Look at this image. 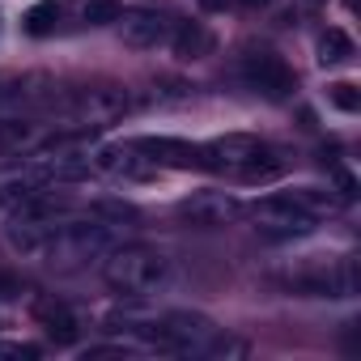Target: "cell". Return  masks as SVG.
<instances>
[{
	"label": "cell",
	"mask_w": 361,
	"mask_h": 361,
	"mask_svg": "<svg viewBox=\"0 0 361 361\" xmlns=\"http://www.w3.org/2000/svg\"><path fill=\"white\" fill-rule=\"evenodd\" d=\"M47 145V132L35 123V119H22V115H9L0 119V153L5 157H22V153H35Z\"/></svg>",
	"instance_id": "obj_12"
},
{
	"label": "cell",
	"mask_w": 361,
	"mask_h": 361,
	"mask_svg": "<svg viewBox=\"0 0 361 361\" xmlns=\"http://www.w3.org/2000/svg\"><path fill=\"white\" fill-rule=\"evenodd\" d=\"M230 5H234V0H200V9H204V13H226Z\"/></svg>",
	"instance_id": "obj_24"
},
{
	"label": "cell",
	"mask_w": 361,
	"mask_h": 361,
	"mask_svg": "<svg viewBox=\"0 0 361 361\" xmlns=\"http://www.w3.org/2000/svg\"><path fill=\"white\" fill-rule=\"evenodd\" d=\"M119 35H123V47L132 51H153L170 39V18L153 13V9H136V13H123L119 18Z\"/></svg>",
	"instance_id": "obj_10"
},
{
	"label": "cell",
	"mask_w": 361,
	"mask_h": 361,
	"mask_svg": "<svg viewBox=\"0 0 361 361\" xmlns=\"http://www.w3.org/2000/svg\"><path fill=\"white\" fill-rule=\"evenodd\" d=\"M357 56V43L340 30V26H331L323 39H319V64H348Z\"/></svg>",
	"instance_id": "obj_15"
},
{
	"label": "cell",
	"mask_w": 361,
	"mask_h": 361,
	"mask_svg": "<svg viewBox=\"0 0 361 361\" xmlns=\"http://www.w3.org/2000/svg\"><path fill=\"white\" fill-rule=\"evenodd\" d=\"M174 213L192 230H226L243 217V200L230 192H192L188 200H178Z\"/></svg>",
	"instance_id": "obj_7"
},
{
	"label": "cell",
	"mask_w": 361,
	"mask_h": 361,
	"mask_svg": "<svg viewBox=\"0 0 361 361\" xmlns=\"http://www.w3.org/2000/svg\"><path fill=\"white\" fill-rule=\"evenodd\" d=\"M60 18H64V5H60V0H39V5L26 13V35L47 39V35L60 26Z\"/></svg>",
	"instance_id": "obj_16"
},
{
	"label": "cell",
	"mask_w": 361,
	"mask_h": 361,
	"mask_svg": "<svg viewBox=\"0 0 361 361\" xmlns=\"http://www.w3.org/2000/svg\"><path fill=\"white\" fill-rule=\"evenodd\" d=\"M170 47H174L178 60H204V56H213L217 39H213V30L204 22H178L170 30Z\"/></svg>",
	"instance_id": "obj_14"
},
{
	"label": "cell",
	"mask_w": 361,
	"mask_h": 361,
	"mask_svg": "<svg viewBox=\"0 0 361 361\" xmlns=\"http://www.w3.org/2000/svg\"><path fill=\"white\" fill-rule=\"evenodd\" d=\"M119 18H123L119 0H85V5H81V22L85 26H115Z\"/></svg>",
	"instance_id": "obj_19"
},
{
	"label": "cell",
	"mask_w": 361,
	"mask_h": 361,
	"mask_svg": "<svg viewBox=\"0 0 361 361\" xmlns=\"http://www.w3.org/2000/svg\"><path fill=\"white\" fill-rule=\"evenodd\" d=\"M306 5H310V9H323V5H327V0H306Z\"/></svg>",
	"instance_id": "obj_26"
},
{
	"label": "cell",
	"mask_w": 361,
	"mask_h": 361,
	"mask_svg": "<svg viewBox=\"0 0 361 361\" xmlns=\"http://www.w3.org/2000/svg\"><path fill=\"white\" fill-rule=\"evenodd\" d=\"M132 149L145 153L153 166H170V170H204V153H200V145L178 140V136H136Z\"/></svg>",
	"instance_id": "obj_9"
},
{
	"label": "cell",
	"mask_w": 361,
	"mask_h": 361,
	"mask_svg": "<svg viewBox=\"0 0 361 361\" xmlns=\"http://www.w3.org/2000/svg\"><path fill=\"white\" fill-rule=\"evenodd\" d=\"M238 5H247V9H268V5H276V0H238Z\"/></svg>",
	"instance_id": "obj_25"
},
{
	"label": "cell",
	"mask_w": 361,
	"mask_h": 361,
	"mask_svg": "<svg viewBox=\"0 0 361 361\" xmlns=\"http://www.w3.org/2000/svg\"><path fill=\"white\" fill-rule=\"evenodd\" d=\"M238 73H243V81L255 90V94H264V98H289L293 90H298V77H293V68L276 56V51H247L243 56V64H238Z\"/></svg>",
	"instance_id": "obj_8"
},
{
	"label": "cell",
	"mask_w": 361,
	"mask_h": 361,
	"mask_svg": "<svg viewBox=\"0 0 361 361\" xmlns=\"http://www.w3.org/2000/svg\"><path fill=\"white\" fill-rule=\"evenodd\" d=\"M247 213H251L255 230L268 234V238H302V234H310L314 221H319V217H310L289 192H285V196H264V200H255Z\"/></svg>",
	"instance_id": "obj_4"
},
{
	"label": "cell",
	"mask_w": 361,
	"mask_h": 361,
	"mask_svg": "<svg viewBox=\"0 0 361 361\" xmlns=\"http://www.w3.org/2000/svg\"><path fill=\"white\" fill-rule=\"evenodd\" d=\"M35 319L43 323V331H47L56 344H73V340L81 336L77 314H73L64 302H56V298H39V302H35Z\"/></svg>",
	"instance_id": "obj_13"
},
{
	"label": "cell",
	"mask_w": 361,
	"mask_h": 361,
	"mask_svg": "<svg viewBox=\"0 0 361 361\" xmlns=\"http://www.w3.org/2000/svg\"><path fill=\"white\" fill-rule=\"evenodd\" d=\"M102 281L123 298H149L170 281V255L157 247H140V243L115 247L102 268Z\"/></svg>",
	"instance_id": "obj_2"
},
{
	"label": "cell",
	"mask_w": 361,
	"mask_h": 361,
	"mask_svg": "<svg viewBox=\"0 0 361 361\" xmlns=\"http://www.w3.org/2000/svg\"><path fill=\"white\" fill-rule=\"evenodd\" d=\"M18 293H22V281H18L9 268H0V298H5V302H13Z\"/></svg>",
	"instance_id": "obj_22"
},
{
	"label": "cell",
	"mask_w": 361,
	"mask_h": 361,
	"mask_svg": "<svg viewBox=\"0 0 361 361\" xmlns=\"http://www.w3.org/2000/svg\"><path fill=\"white\" fill-rule=\"evenodd\" d=\"M111 247H115V226H106L98 217L94 221H64L60 217V221H51L43 230V243H39L35 259L51 264L60 272H77V268L102 259Z\"/></svg>",
	"instance_id": "obj_1"
},
{
	"label": "cell",
	"mask_w": 361,
	"mask_h": 361,
	"mask_svg": "<svg viewBox=\"0 0 361 361\" xmlns=\"http://www.w3.org/2000/svg\"><path fill=\"white\" fill-rule=\"evenodd\" d=\"M327 102L336 106V111H361V90L353 85V81H336V85H327Z\"/></svg>",
	"instance_id": "obj_21"
},
{
	"label": "cell",
	"mask_w": 361,
	"mask_h": 361,
	"mask_svg": "<svg viewBox=\"0 0 361 361\" xmlns=\"http://www.w3.org/2000/svg\"><path fill=\"white\" fill-rule=\"evenodd\" d=\"M0 353H5V357H26V361H35L43 348H39V344H0Z\"/></svg>",
	"instance_id": "obj_23"
},
{
	"label": "cell",
	"mask_w": 361,
	"mask_h": 361,
	"mask_svg": "<svg viewBox=\"0 0 361 361\" xmlns=\"http://www.w3.org/2000/svg\"><path fill=\"white\" fill-rule=\"evenodd\" d=\"M204 153V170H217V174H234L243 178L255 161H264L272 149L259 140V136H247V132H230V136H217L209 145H200Z\"/></svg>",
	"instance_id": "obj_5"
},
{
	"label": "cell",
	"mask_w": 361,
	"mask_h": 361,
	"mask_svg": "<svg viewBox=\"0 0 361 361\" xmlns=\"http://www.w3.org/2000/svg\"><path fill=\"white\" fill-rule=\"evenodd\" d=\"M200 357H247V340H238V336H230V331H209V340L200 344Z\"/></svg>",
	"instance_id": "obj_18"
},
{
	"label": "cell",
	"mask_w": 361,
	"mask_h": 361,
	"mask_svg": "<svg viewBox=\"0 0 361 361\" xmlns=\"http://www.w3.org/2000/svg\"><path fill=\"white\" fill-rule=\"evenodd\" d=\"M73 209H77V204H73L68 196L39 188V192H30L26 200H18V204H13V217H9V226H51V221L68 217Z\"/></svg>",
	"instance_id": "obj_11"
},
{
	"label": "cell",
	"mask_w": 361,
	"mask_h": 361,
	"mask_svg": "<svg viewBox=\"0 0 361 361\" xmlns=\"http://www.w3.org/2000/svg\"><path fill=\"white\" fill-rule=\"evenodd\" d=\"M90 217H98V221H106V226H123V221H136L140 213H136L128 200H94V204H90Z\"/></svg>",
	"instance_id": "obj_20"
},
{
	"label": "cell",
	"mask_w": 361,
	"mask_h": 361,
	"mask_svg": "<svg viewBox=\"0 0 361 361\" xmlns=\"http://www.w3.org/2000/svg\"><path fill=\"white\" fill-rule=\"evenodd\" d=\"M128 106H132V98L119 85H85V90H73L60 102V111L77 123H111V119L128 115Z\"/></svg>",
	"instance_id": "obj_6"
},
{
	"label": "cell",
	"mask_w": 361,
	"mask_h": 361,
	"mask_svg": "<svg viewBox=\"0 0 361 361\" xmlns=\"http://www.w3.org/2000/svg\"><path fill=\"white\" fill-rule=\"evenodd\" d=\"M281 281L298 298H353L357 293V264H353V255L306 259V264L289 268V276H281Z\"/></svg>",
	"instance_id": "obj_3"
},
{
	"label": "cell",
	"mask_w": 361,
	"mask_h": 361,
	"mask_svg": "<svg viewBox=\"0 0 361 361\" xmlns=\"http://www.w3.org/2000/svg\"><path fill=\"white\" fill-rule=\"evenodd\" d=\"M289 196H293L310 217H327V213L340 209V196H331V192H323V188H293Z\"/></svg>",
	"instance_id": "obj_17"
}]
</instances>
